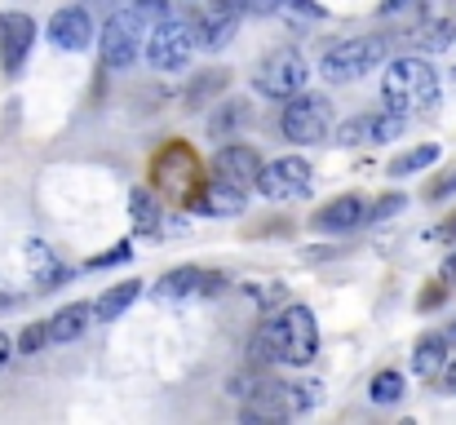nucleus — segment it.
Instances as JSON below:
<instances>
[{
    "mask_svg": "<svg viewBox=\"0 0 456 425\" xmlns=\"http://www.w3.org/2000/svg\"><path fill=\"white\" fill-rule=\"evenodd\" d=\"M314 355H319V323H314L310 306H297V301L271 310V319L248 341V364L253 368H266V364L305 368Z\"/></svg>",
    "mask_w": 456,
    "mask_h": 425,
    "instance_id": "f257e3e1",
    "label": "nucleus"
},
{
    "mask_svg": "<svg viewBox=\"0 0 456 425\" xmlns=\"http://www.w3.org/2000/svg\"><path fill=\"white\" fill-rule=\"evenodd\" d=\"M439 94H444V80L430 67V58H421V53L395 58L381 76V102L390 111H403V116L408 111H435Z\"/></svg>",
    "mask_w": 456,
    "mask_h": 425,
    "instance_id": "f03ea898",
    "label": "nucleus"
},
{
    "mask_svg": "<svg viewBox=\"0 0 456 425\" xmlns=\"http://www.w3.org/2000/svg\"><path fill=\"white\" fill-rule=\"evenodd\" d=\"M151 177L155 186L168 195V200H177V204H195L200 200V155L186 146V142H164L159 151H155L151 159Z\"/></svg>",
    "mask_w": 456,
    "mask_h": 425,
    "instance_id": "7ed1b4c3",
    "label": "nucleus"
},
{
    "mask_svg": "<svg viewBox=\"0 0 456 425\" xmlns=\"http://www.w3.org/2000/svg\"><path fill=\"white\" fill-rule=\"evenodd\" d=\"M386 53H390V40H386V36H354V40L332 45V49L323 53L319 71H323V80H337V85L363 80L368 71H377V67L386 62Z\"/></svg>",
    "mask_w": 456,
    "mask_h": 425,
    "instance_id": "20e7f679",
    "label": "nucleus"
},
{
    "mask_svg": "<svg viewBox=\"0 0 456 425\" xmlns=\"http://www.w3.org/2000/svg\"><path fill=\"white\" fill-rule=\"evenodd\" d=\"M195 53V27L177 13H168L164 22H155V31L147 36V62L155 71H186Z\"/></svg>",
    "mask_w": 456,
    "mask_h": 425,
    "instance_id": "39448f33",
    "label": "nucleus"
},
{
    "mask_svg": "<svg viewBox=\"0 0 456 425\" xmlns=\"http://www.w3.org/2000/svg\"><path fill=\"white\" fill-rule=\"evenodd\" d=\"M305 80H310V67H305V58L297 49H275L266 62H262V71H257V94L262 98H275V102H289V98H297L305 89Z\"/></svg>",
    "mask_w": 456,
    "mask_h": 425,
    "instance_id": "423d86ee",
    "label": "nucleus"
},
{
    "mask_svg": "<svg viewBox=\"0 0 456 425\" xmlns=\"http://www.w3.org/2000/svg\"><path fill=\"white\" fill-rule=\"evenodd\" d=\"M138 53H142V13L138 9L111 13L107 27H102V62L111 71H125V67L138 62Z\"/></svg>",
    "mask_w": 456,
    "mask_h": 425,
    "instance_id": "0eeeda50",
    "label": "nucleus"
},
{
    "mask_svg": "<svg viewBox=\"0 0 456 425\" xmlns=\"http://www.w3.org/2000/svg\"><path fill=\"white\" fill-rule=\"evenodd\" d=\"M280 129L289 142H302V146H314L328 134V102L314 98V94H297L284 102V116H280Z\"/></svg>",
    "mask_w": 456,
    "mask_h": 425,
    "instance_id": "6e6552de",
    "label": "nucleus"
},
{
    "mask_svg": "<svg viewBox=\"0 0 456 425\" xmlns=\"http://www.w3.org/2000/svg\"><path fill=\"white\" fill-rule=\"evenodd\" d=\"M257 191H262L266 200H275V204L302 200L305 191H310V164H305L302 155H280V159H271V164L262 168V177H257Z\"/></svg>",
    "mask_w": 456,
    "mask_h": 425,
    "instance_id": "1a4fd4ad",
    "label": "nucleus"
},
{
    "mask_svg": "<svg viewBox=\"0 0 456 425\" xmlns=\"http://www.w3.org/2000/svg\"><path fill=\"white\" fill-rule=\"evenodd\" d=\"M49 40L58 49H67V53H85L94 45V18H89V9H80V4L58 9L49 18Z\"/></svg>",
    "mask_w": 456,
    "mask_h": 425,
    "instance_id": "9d476101",
    "label": "nucleus"
},
{
    "mask_svg": "<svg viewBox=\"0 0 456 425\" xmlns=\"http://www.w3.org/2000/svg\"><path fill=\"white\" fill-rule=\"evenodd\" d=\"M31 45H36V22L27 13H0V62L9 76L22 71Z\"/></svg>",
    "mask_w": 456,
    "mask_h": 425,
    "instance_id": "9b49d317",
    "label": "nucleus"
},
{
    "mask_svg": "<svg viewBox=\"0 0 456 425\" xmlns=\"http://www.w3.org/2000/svg\"><path fill=\"white\" fill-rule=\"evenodd\" d=\"M262 155L253 151V146H244V142H226L222 151H217V173L226 177V182H235V186H257V177H262Z\"/></svg>",
    "mask_w": 456,
    "mask_h": 425,
    "instance_id": "f8f14e48",
    "label": "nucleus"
},
{
    "mask_svg": "<svg viewBox=\"0 0 456 425\" xmlns=\"http://www.w3.org/2000/svg\"><path fill=\"white\" fill-rule=\"evenodd\" d=\"M368 222V200L363 195H337L332 204H323V213H314V231L332 235V231H354Z\"/></svg>",
    "mask_w": 456,
    "mask_h": 425,
    "instance_id": "ddd939ff",
    "label": "nucleus"
},
{
    "mask_svg": "<svg viewBox=\"0 0 456 425\" xmlns=\"http://www.w3.org/2000/svg\"><path fill=\"white\" fill-rule=\"evenodd\" d=\"M231 85V71L222 67H208V71H195L186 85H182V111H204V107H217V94Z\"/></svg>",
    "mask_w": 456,
    "mask_h": 425,
    "instance_id": "4468645a",
    "label": "nucleus"
},
{
    "mask_svg": "<svg viewBox=\"0 0 456 425\" xmlns=\"http://www.w3.org/2000/svg\"><path fill=\"white\" fill-rule=\"evenodd\" d=\"M195 208H200V213H208V217H235V213H244V186H235V182L217 177V182H208V186L200 191Z\"/></svg>",
    "mask_w": 456,
    "mask_h": 425,
    "instance_id": "2eb2a0df",
    "label": "nucleus"
},
{
    "mask_svg": "<svg viewBox=\"0 0 456 425\" xmlns=\"http://www.w3.org/2000/svg\"><path fill=\"white\" fill-rule=\"evenodd\" d=\"M448 346H452V337L448 332H426L417 346H412V372L417 377H439L444 368H448Z\"/></svg>",
    "mask_w": 456,
    "mask_h": 425,
    "instance_id": "dca6fc26",
    "label": "nucleus"
},
{
    "mask_svg": "<svg viewBox=\"0 0 456 425\" xmlns=\"http://www.w3.org/2000/svg\"><path fill=\"white\" fill-rule=\"evenodd\" d=\"M235 31H240V13H204L200 22H195V45L200 49H226L231 40H235Z\"/></svg>",
    "mask_w": 456,
    "mask_h": 425,
    "instance_id": "f3484780",
    "label": "nucleus"
},
{
    "mask_svg": "<svg viewBox=\"0 0 456 425\" xmlns=\"http://www.w3.org/2000/svg\"><path fill=\"white\" fill-rule=\"evenodd\" d=\"M89 323H94V306H89V301H71V306H62V310L49 319V337H53L58 346H71L76 337H85Z\"/></svg>",
    "mask_w": 456,
    "mask_h": 425,
    "instance_id": "a211bd4d",
    "label": "nucleus"
},
{
    "mask_svg": "<svg viewBox=\"0 0 456 425\" xmlns=\"http://www.w3.org/2000/svg\"><path fill=\"white\" fill-rule=\"evenodd\" d=\"M253 120V107L244 102V98H226L213 116H208V138L213 142H231L244 125Z\"/></svg>",
    "mask_w": 456,
    "mask_h": 425,
    "instance_id": "6ab92c4d",
    "label": "nucleus"
},
{
    "mask_svg": "<svg viewBox=\"0 0 456 425\" xmlns=\"http://www.w3.org/2000/svg\"><path fill=\"white\" fill-rule=\"evenodd\" d=\"M408 40H412L421 53H444V49L456 45V22L452 18H430V22H421Z\"/></svg>",
    "mask_w": 456,
    "mask_h": 425,
    "instance_id": "aec40b11",
    "label": "nucleus"
},
{
    "mask_svg": "<svg viewBox=\"0 0 456 425\" xmlns=\"http://www.w3.org/2000/svg\"><path fill=\"white\" fill-rule=\"evenodd\" d=\"M27 271H31V280L40 288H58V280H62V266H58V257H53V249L45 240L27 244Z\"/></svg>",
    "mask_w": 456,
    "mask_h": 425,
    "instance_id": "412c9836",
    "label": "nucleus"
},
{
    "mask_svg": "<svg viewBox=\"0 0 456 425\" xmlns=\"http://www.w3.org/2000/svg\"><path fill=\"white\" fill-rule=\"evenodd\" d=\"M200 283H204V271H200V266H177V271H168L164 280L155 283V297H164V301L195 297V292H200Z\"/></svg>",
    "mask_w": 456,
    "mask_h": 425,
    "instance_id": "4be33fe9",
    "label": "nucleus"
},
{
    "mask_svg": "<svg viewBox=\"0 0 456 425\" xmlns=\"http://www.w3.org/2000/svg\"><path fill=\"white\" fill-rule=\"evenodd\" d=\"M138 292H142V283H116V288H107L98 301H94V319H120L134 301H138Z\"/></svg>",
    "mask_w": 456,
    "mask_h": 425,
    "instance_id": "5701e85b",
    "label": "nucleus"
},
{
    "mask_svg": "<svg viewBox=\"0 0 456 425\" xmlns=\"http://www.w3.org/2000/svg\"><path fill=\"white\" fill-rule=\"evenodd\" d=\"M129 217H134V231L138 235H155L159 231V200L151 191H134L129 195Z\"/></svg>",
    "mask_w": 456,
    "mask_h": 425,
    "instance_id": "b1692460",
    "label": "nucleus"
},
{
    "mask_svg": "<svg viewBox=\"0 0 456 425\" xmlns=\"http://www.w3.org/2000/svg\"><path fill=\"white\" fill-rule=\"evenodd\" d=\"M439 146L435 142H426V146H412V151H403V155H395L390 159V177H408V173H421V168H430V164H439Z\"/></svg>",
    "mask_w": 456,
    "mask_h": 425,
    "instance_id": "393cba45",
    "label": "nucleus"
},
{
    "mask_svg": "<svg viewBox=\"0 0 456 425\" xmlns=\"http://www.w3.org/2000/svg\"><path fill=\"white\" fill-rule=\"evenodd\" d=\"M368 399H372L377 408H390V404H399V399H403V372H395V368H381V372L368 381Z\"/></svg>",
    "mask_w": 456,
    "mask_h": 425,
    "instance_id": "a878e982",
    "label": "nucleus"
},
{
    "mask_svg": "<svg viewBox=\"0 0 456 425\" xmlns=\"http://www.w3.org/2000/svg\"><path fill=\"white\" fill-rule=\"evenodd\" d=\"M244 297H248L253 306H262L266 315L280 310V306H289V288H284V283H244Z\"/></svg>",
    "mask_w": 456,
    "mask_h": 425,
    "instance_id": "bb28decb",
    "label": "nucleus"
},
{
    "mask_svg": "<svg viewBox=\"0 0 456 425\" xmlns=\"http://www.w3.org/2000/svg\"><path fill=\"white\" fill-rule=\"evenodd\" d=\"M403 129H408V116L386 107V111L372 116V134H368V142H395V138H403Z\"/></svg>",
    "mask_w": 456,
    "mask_h": 425,
    "instance_id": "cd10ccee",
    "label": "nucleus"
},
{
    "mask_svg": "<svg viewBox=\"0 0 456 425\" xmlns=\"http://www.w3.org/2000/svg\"><path fill=\"white\" fill-rule=\"evenodd\" d=\"M49 341H53V337H49V323H27L22 337H18V355H40Z\"/></svg>",
    "mask_w": 456,
    "mask_h": 425,
    "instance_id": "c85d7f7f",
    "label": "nucleus"
},
{
    "mask_svg": "<svg viewBox=\"0 0 456 425\" xmlns=\"http://www.w3.org/2000/svg\"><path fill=\"white\" fill-rule=\"evenodd\" d=\"M368 134H372V116H350V120L337 129V142H341V146H359V142H368Z\"/></svg>",
    "mask_w": 456,
    "mask_h": 425,
    "instance_id": "c756f323",
    "label": "nucleus"
},
{
    "mask_svg": "<svg viewBox=\"0 0 456 425\" xmlns=\"http://www.w3.org/2000/svg\"><path fill=\"white\" fill-rule=\"evenodd\" d=\"M403 204H408V195H403V191H390V195H381V200L368 208V222H386V217L403 213Z\"/></svg>",
    "mask_w": 456,
    "mask_h": 425,
    "instance_id": "7c9ffc66",
    "label": "nucleus"
},
{
    "mask_svg": "<svg viewBox=\"0 0 456 425\" xmlns=\"http://www.w3.org/2000/svg\"><path fill=\"white\" fill-rule=\"evenodd\" d=\"M129 257H134V249H129V240H125V244H116L111 253H102V257H94L89 266H94V271H102V266H120V262H129Z\"/></svg>",
    "mask_w": 456,
    "mask_h": 425,
    "instance_id": "2f4dec72",
    "label": "nucleus"
},
{
    "mask_svg": "<svg viewBox=\"0 0 456 425\" xmlns=\"http://www.w3.org/2000/svg\"><path fill=\"white\" fill-rule=\"evenodd\" d=\"M444 301H448V280L435 283V288H426V292L417 297V306H421V310H435V306H444Z\"/></svg>",
    "mask_w": 456,
    "mask_h": 425,
    "instance_id": "473e14b6",
    "label": "nucleus"
},
{
    "mask_svg": "<svg viewBox=\"0 0 456 425\" xmlns=\"http://www.w3.org/2000/svg\"><path fill=\"white\" fill-rule=\"evenodd\" d=\"M138 13H142V18H151V22H164L173 9H168V0H138Z\"/></svg>",
    "mask_w": 456,
    "mask_h": 425,
    "instance_id": "72a5a7b5",
    "label": "nucleus"
},
{
    "mask_svg": "<svg viewBox=\"0 0 456 425\" xmlns=\"http://www.w3.org/2000/svg\"><path fill=\"white\" fill-rule=\"evenodd\" d=\"M226 275H222V271H204V283H200V292H204V297H217V292H226Z\"/></svg>",
    "mask_w": 456,
    "mask_h": 425,
    "instance_id": "f704fd0d",
    "label": "nucleus"
},
{
    "mask_svg": "<svg viewBox=\"0 0 456 425\" xmlns=\"http://www.w3.org/2000/svg\"><path fill=\"white\" fill-rule=\"evenodd\" d=\"M280 9H284V0H244V13H257V18L262 13H280Z\"/></svg>",
    "mask_w": 456,
    "mask_h": 425,
    "instance_id": "c9c22d12",
    "label": "nucleus"
},
{
    "mask_svg": "<svg viewBox=\"0 0 456 425\" xmlns=\"http://www.w3.org/2000/svg\"><path fill=\"white\" fill-rule=\"evenodd\" d=\"M448 195H456V173L444 177V182H435V186L426 191V200H448Z\"/></svg>",
    "mask_w": 456,
    "mask_h": 425,
    "instance_id": "e433bc0d",
    "label": "nucleus"
},
{
    "mask_svg": "<svg viewBox=\"0 0 456 425\" xmlns=\"http://www.w3.org/2000/svg\"><path fill=\"white\" fill-rule=\"evenodd\" d=\"M412 4H417V0H381V9H377V13H381V18H395V13H408Z\"/></svg>",
    "mask_w": 456,
    "mask_h": 425,
    "instance_id": "4c0bfd02",
    "label": "nucleus"
},
{
    "mask_svg": "<svg viewBox=\"0 0 456 425\" xmlns=\"http://www.w3.org/2000/svg\"><path fill=\"white\" fill-rule=\"evenodd\" d=\"M289 9H297V13H305V18H323V4H314V0H284Z\"/></svg>",
    "mask_w": 456,
    "mask_h": 425,
    "instance_id": "58836bf2",
    "label": "nucleus"
},
{
    "mask_svg": "<svg viewBox=\"0 0 456 425\" xmlns=\"http://www.w3.org/2000/svg\"><path fill=\"white\" fill-rule=\"evenodd\" d=\"M213 13H244V0H208Z\"/></svg>",
    "mask_w": 456,
    "mask_h": 425,
    "instance_id": "ea45409f",
    "label": "nucleus"
},
{
    "mask_svg": "<svg viewBox=\"0 0 456 425\" xmlns=\"http://www.w3.org/2000/svg\"><path fill=\"white\" fill-rule=\"evenodd\" d=\"M9 359H13V337H9V332L0 328V368H4Z\"/></svg>",
    "mask_w": 456,
    "mask_h": 425,
    "instance_id": "a19ab883",
    "label": "nucleus"
},
{
    "mask_svg": "<svg viewBox=\"0 0 456 425\" xmlns=\"http://www.w3.org/2000/svg\"><path fill=\"white\" fill-rule=\"evenodd\" d=\"M439 386H444L448 395H456V364H448V368H444V377H439Z\"/></svg>",
    "mask_w": 456,
    "mask_h": 425,
    "instance_id": "79ce46f5",
    "label": "nucleus"
},
{
    "mask_svg": "<svg viewBox=\"0 0 456 425\" xmlns=\"http://www.w3.org/2000/svg\"><path fill=\"white\" fill-rule=\"evenodd\" d=\"M439 275H444L448 283H456V249L448 253V262H444V271H439Z\"/></svg>",
    "mask_w": 456,
    "mask_h": 425,
    "instance_id": "37998d69",
    "label": "nucleus"
},
{
    "mask_svg": "<svg viewBox=\"0 0 456 425\" xmlns=\"http://www.w3.org/2000/svg\"><path fill=\"white\" fill-rule=\"evenodd\" d=\"M435 240H456V217H448V222L435 231Z\"/></svg>",
    "mask_w": 456,
    "mask_h": 425,
    "instance_id": "c03bdc74",
    "label": "nucleus"
},
{
    "mask_svg": "<svg viewBox=\"0 0 456 425\" xmlns=\"http://www.w3.org/2000/svg\"><path fill=\"white\" fill-rule=\"evenodd\" d=\"M448 89H452V94H456V67H452V71H448Z\"/></svg>",
    "mask_w": 456,
    "mask_h": 425,
    "instance_id": "a18cd8bd",
    "label": "nucleus"
},
{
    "mask_svg": "<svg viewBox=\"0 0 456 425\" xmlns=\"http://www.w3.org/2000/svg\"><path fill=\"white\" fill-rule=\"evenodd\" d=\"M448 337H452V341H456V328H452V332H448Z\"/></svg>",
    "mask_w": 456,
    "mask_h": 425,
    "instance_id": "49530a36",
    "label": "nucleus"
}]
</instances>
